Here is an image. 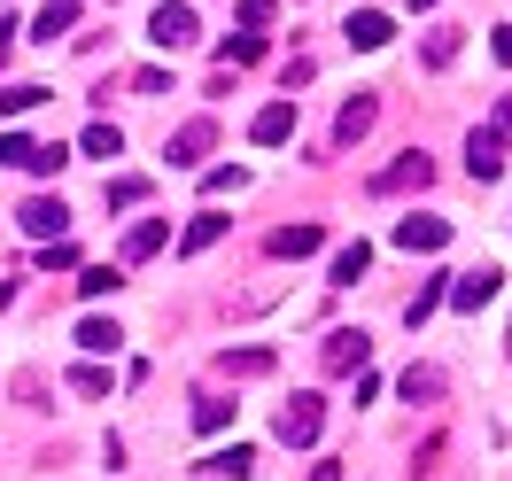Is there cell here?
Here are the masks:
<instances>
[{
	"instance_id": "obj_1",
	"label": "cell",
	"mask_w": 512,
	"mask_h": 481,
	"mask_svg": "<svg viewBox=\"0 0 512 481\" xmlns=\"http://www.w3.org/2000/svg\"><path fill=\"white\" fill-rule=\"evenodd\" d=\"M319 427H326V396L303 388V396L280 404V443H288V450H311V443H319Z\"/></svg>"
},
{
	"instance_id": "obj_2",
	"label": "cell",
	"mask_w": 512,
	"mask_h": 481,
	"mask_svg": "<svg viewBox=\"0 0 512 481\" xmlns=\"http://www.w3.org/2000/svg\"><path fill=\"white\" fill-rule=\"evenodd\" d=\"M148 39H156L163 55H179V47H194V39H202V16H194L187 0H163L156 16H148Z\"/></svg>"
},
{
	"instance_id": "obj_3",
	"label": "cell",
	"mask_w": 512,
	"mask_h": 481,
	"mask_svg": "<svg viewBox=\"0 0 512 481\" xmlns=\"http://www.w3.org/2000/svg\"><path fill=\"white\" fill-rule=\"evenodd\" d=\"M365 357H373V334H365V326H334V334L319 342L326 373H365Z\"/></svg>"
},
{
	"instance_id": "obj_4",
	"label": "cell",
	"mask_w": 512,
	"mask_h": 481,
	"mask_svg": "<svg viewBox=\"0 0 512 481\" xmlns=\"http://www.w3.org/2000/svg\"><path fill=\"white\" fill-rule=\"evenodd\" d=\"M210 148H218V125H210V117H187V125H179L171 140H163V156L179 163V171H194V163L210 156Z\"/></svg>"
},
{
	"instance_id": "obj_5",
	"label": "cell",
	"mask_w": 512,
	"mask_h": 481,
	"mask_svg": "<svg viewBox=\"0 0 512 481\" xmlns=\"http://www.w3.org/2000/svg\"><path fill=\"white\" fill-rule=\"evenodd\" d=\"M16 225H24V233H32L39 249H47V241H63V233H70V210L55 202V194H32V202L16 210Z\"/></svg>"
},
{
	"instance_id": "obj_6",
	"label": "cell",
	"mask_w": 512,
	"mask_h": 481,
	"mask_svg": "<svg viewBox=\"0 0 512 481\" xmlns=\"http://www.w3.org/2000/svg\"><path fill=\"white\" fill-rule=\"evenodd\" d=\"M427 179H435V156H396L388 163V171H373V194H412V187H427Z\"/></svg>"
},
{
	"instance_id": "obj_7",
	"label": "cell",
	"mask_w": 512,
	"mask_h": 481,
	"mask_svg": "<svg viewBox=\"0 0 512 481\" xmlns=\"http://www.w3.org/2000/svg\"><path fill=\"white\" fill-rule=\"evenodd\" d=\"M497 295H505V272L481 264V272H458V280H450V311H481V303H497Z\"/></svg>"
},
{
	"instance_id": "obj_8",
	"label": "cell",
	"mask_w": 512,
	"mask_h": 481,
	"mask_svg": "<svg viewBox=\"0 0 512 481\" xmlns=\"http://www.w3.org/2000/svg\"><path fill=\"white\" fill-rule=\"evenodd\" d=\"M249 140L256 148H280V140H295V101H264L249 117Z\"/></svg>"
},
{
	"instance_id": "obj_9",
	"label": "cell",
	"mask_w": 512,
	"mask_h": 481,
	"mask_svg": "<svg viewBox=\"0 0 512 481\" xmlns=\"http://www.w3.org/2000/svg\"><path fill=\"white\" fill-rule=\"evenodd\" d=\"M373 117H381V101H373V94H350V101H342V117H334V148H357V140L373 132Z\"/></svg>"
},
{
	"instance_id": "obj_10",
	"label": "cell",
	"mask_w": 512,
	"mask_h": 481,
	"mask_svg": "<svg viewBox=\"0 0 512 481\" xmlns=\"http://www.w3.org/2000/svg\"><path fill=\"white\" fill-rule=\"evenodd\" d=\"M202 481H249L256 474V443H233V450H210L202 466H194Z\"/></svg>"
},
{
	"instance_id": "obj_11",
	"label": "cell",
	"mask_w": 512,
	"mask_h": 481,
	"mask_svg": "<svg viewBox=\"0 0 512 481\" xmlns=\"http://www.w3.org/2000/svg\"><path fill=\"white\" fill-rule=\"evenodd\" d=\"M450 241V218H404L396 225V249H412V257H435Z\"/></svg>"
},
{
	"instance_id": "obj_12",
	"label": "cell",
	"mask_w": 512,
	"mask_h": 481,
	"mask_svg": "<svg viewBox=\"0 0 512 481\" xmlns=\"http://www.w3.org/2000/svg\"><path fill=\"white\" fill-rule=\"evenodd\" d=\"M450 280H458V272H427V280H419V295L404 303V326H427V319H435V311L450 303Z\"/></svg>"
},
{
	"instance_id": "obj_13",
	"label": "cell",
	"mask_w": 512,
	"mask_h": 481,
	"mask_svg": "<svg viewBox=\"0 0 512 481\" xmlns=\"http://www.w3.org/2000/svg\"><path fill=\"white\" fill-rule=\"evenodd\" d=\"M342 39H350V47H365V55H373V47H388V39H396V24H388L381 8H350V24H342Z\"/></svg>"
},
{
	"instance_id": "obj_14",
	"label": "cell",
	"mask_w": 512,
	"mask_h": 481,
	"mask_svg": "<svg viewBox=\"0 0 512 481\" xmlns=\"http://www.w3.org/2000/svg\"><path fill=\"white\" fill-rule=\"evenodd\" d=\"M466 171H474L481 187H489V179H497V171H505V140H497V132L481 125L474 140H466Z\"/></svg>"
},
{
	"instance_id": "obj_15",
	"label": "cell",
	"mask_w": 512,
	"mask_h": 481,
	"mask_svg": "<svg viewBox=\"0 0 512 481\" xmlns=\"http://www.w3.org/2000/svg\"><path fill=\"white\" fill-rule=\"evenodd\" d=\"M163 241H171V225H163V218H140V225L125 233V249H117V264H148V257L163 249Z\"/></svg>"
},
{
	"instance_id": "obj_16",
	"label": "cell",
	"mask_w": 512,
	"mask_h": 481,
	"mask_svg": "<svg viewBox=\"0 0 512 481\" xmlns=\"http://www.w3.org/2000/svg\"><path fill=\"white\" fill-rule=\"evenodd\" d=\"M264 249H272V257H319V249H326V225H280Z\"/></svg>"
},
{
	"instance_id": "obj_17",
	"label": "cell",
	"mask_w": 512,
	"mask_h": 481,
	"mask_svg": "<svg viewBox=\"0 0 512 481\" xmlns=\"http://www.w3.org/2000/svg\"><path fill=\"white\" fill-rule=\"evenodd\" d=\"M365 272H373V249H365V241H342V249H334V272H326V288H357Z\"/></svg>"
},
{
	"instance_id": "obj_18",
	"label": "cell",
	"mask_w": 512,
	"mask_h": 481,
	"mask_svg": "<svg viewBox=\"0 0 512 481\" xmlns=\"http://www.w3.org/2000/svg\"><path fill=\"white\" fill-rule=\"evenodd\" d=\"M70 24H78V0H47V8H39V16H32V39H39V47H47V39H63Z\"/></svg>"
},
{
	"instance_id": "obj_19",
	"label": "cell",
	"mask_w": 512,
	"mask_h": 481,
	"mask_svg": "<svg viewBox=\"0 0 512 481\" xmlns=\"http://www.w3.org/2000/svg\"><path fill=\"white\" fill-rule=\"evenodd\" d=\"M225 225H233V218H218V210H194V225L179 233V249H187V257H202L210 241H225Z\"/></svg>"
},
{
	"instance_id": "obj_20",
	"label": "cell",
	"mask_w": 512,
	"mask_h": 481,
	"mask_svg": "<svg viewBox=\"0 0 512 481\" xmlns=\"http://www.w3.org/2000/svg\"><path fill=\"white\" fill-rule=\"evenodd\" d=\"M218 373L225 381H264V373H272V350H225Z\"/></svg>"
},
{
	"instance_id": "obj_21",
	"label": "cell",
	"mask_w": 512,
	"mask_h": 481,
	"mask_svg": "<svg viewBox=\"0 0 512 481\" xmlns=\"http://www.w3.org/2000/svg\"><path fill=\"white\" fill-rule=\"evenodd\" d=\"M117 342H125V334H117V319H86V326H78V350H86V357H109Z\"/></svg>"
},
{
	"instance_id": "obj_22",
	"label": "cell",
	"mask_w": 512,
	"mask_h": 481,
	"mask_svg": "<svg viewBox=\"0 0 512 481\" xmlns=\"http://www.w3.org/2000/svg\"><path fill=\"white\" fill-rule=\"evenodd\" d=\"M39 148H47V140H24V132H0V163H16V171H32V163H39Z\"/></svg>"
},
{
	"instance_id": "obj_23",
	"label": "cell",
	"mask_w": 512,
	"mask_h": 481,
	"mask_svg": "<svg viewBox=\"0 0 512 481\" xmlns=\"http://www.w3.org/2000/svg\"><path fill=\"white\" fill-rule=\"evenodd\" d=\"M117 288H125L117 264H86V272H78V295H117Z\"/></svg>"
},
{
	"instance_id": "obj_24",
	"label": "cell",
	"mask_w": 512,
	"mask_h": 481,
	"mask_svg": "<svg viewBox=\"0 0 512 481\" xmlns=\"http://www.w3.org/2000/svg\"><path fill=\"white\" fill-rule=\"evenodd\" d=\"M194 427H202V435L233 427V404H225V396H194Z\"/></svg>"
},
{
	"instance_id": "obj_25",
	"label": "cell",
	"mask_w": 512,
	"mask_h": 481,
	"mask_svg": "<svg viewBox=\"0 0 512 481\" xmlns=\"http://www.w3.org/2000/svg\"><path fill=\"white\" fill-rule=\"evenodd\" d=\"M101 202H109V210H140V202H148V179H109Z\"/></svg>"
},
{
	"instance_id": "obj_26",
	"label": "cell",
	"mask_w": 512,
	"mask_h": 481,
	"mask_svg": "<svg viewBox=\"0 0 512 481\" xmlns=\"http://www.w3.org/2000/svg\"><path fill=\"white\" fill-rule=\"evenodd\" d=\"M39 101H47V86H0V117H24Z\"/></svg>"
},
{
	"instance_id": "obj_27",
	"label": "cell",
	"mask_w": 512,
	"mask_h": 481,
	"mask_svg": "<svg viewBox=\"0 0 512 481\" xmlns=\"http://www.w3.org/2000/svg\"><path fill=\"white\" fill-rule=\"evenodd\" d=\"M404 396H412V404L443 396V373H435V365H412V373H404Z\"/></svg>"
},
{
	"instance_id": "obj_28",
	"label": "cell",
	"mask_w": 512,
	"mask_h": 481,
	"mask_svg": "<svg viewBox=\"0 0 512 481\" xmlns=\"http://www.w3.org/2000/svg\"><path fill=\"white\" fill-rule=\"evenodd\" d=\"M78 148H86V156H117V148H125V132H117V125H86Z\"/></svg>"
},
{
	"instance_id": "obj_29",
	"label": "cell",
	"mask_w": 512,
	"mask_h": 481,
	"mask_svg": "<svg viewBox=\"0 0 512 481\" xmlns=\"http://www.w3.org/2000/svg\"><path fill=\"white\" fill-rule=\"evenodd\" d=\"M256 55H264V39H256V32H241V39H225V47H218L225 70H233V63H256Z\"/></svg>"
},
{
	"instance_id": "obj_30",
	"label": "cell",
	"mask_w": 512,
	"mask_h": 481,
	"mask_svg": "<svg viewBox=\"0 0 512 481\" xmlns=\"http://www.w3.org/2000/svg\"><path fill=\"white\" fill-rule=\"evenodd\" d=\"M458 63V32H427V70H450Z\"/></svg>"
},
{
	"instance_id": "obj_31",
	"label": "cell",
	"mask_w": 512,
	"mask_h": 481,
	"mask_svg": "<svg viewBox=\"0 0 512 481\" xmlns=\"http://www.w3.org/2000/svg\"><path fill=\"white\" fill-rule=\"evenodd\" d=\"M272 16H280V0H241V32H264Z\"/></svg>"
},
{
	"instance_id": "obj_32",
	"label": "cell",
	"mask_w": 512,
	"mask_h": 481,
	"mask_svg": "<svg viewBox=\"0 0 512 481\" xmlns=\"http://www.w3.org/2000/svg\"><path fill=\"white\" fill-rule=\"evenodd\" d=\"M70 388H78V396H109V373H101V365H78V373H70Z\"/></svg>"
},
{
	"instance_id": "obj_33",
	"label": "cell",
	"mask_w": 512,
	"mask_h": 481,
	"mask_svg": "<svg viewBox=\"0 0 512 481\" xmlns=\"http://www.w3.org/2000/svg\"><path fill=\"white\" fill-rule=\"evenodd\" d=\"M39 264H47V272H70V264H78V249H70V241H47V249H39Z\"/></svg>"
},
{
	"instance_id": "obj_34",
	"label": "cell",
	"mask_w": 512,
	"mask_h": 481,
	"mask_svg": "<svg viewBox=\"0 0 512 481\" xmlns=\"http://www.w3.org/2000/svg\"><path fill=\"white\" fill-rule=\"evenodd\" d=\"M311 70H319L311 55H288V70H280V78H288V101H295V86H311Z\"/></svg>"
},
{
	"instance_id": "obj_35",
	"label": "cell",
	"mask_w": 512,
	"mask_h": 481,
	"mask_svg": "<svg viewBox=\"0 0 512 481\" xmlns=\"http://www.w3.org/2000/svg\"><path fill=\"white\" fill-rule=\"evenodd\" d=\"M489 132H497V140L512 148V94H497V109H489Z\"/></svg>"
},
{
	"instance_id": "obj_36",
	"label": "cell",
	"mask_w": 512,
	"mask_h": 481,
	"mask_svg": "<svg viewBox=\"0 0 512 481\" xmlns=\"http://www.w3.org/2000/svg\"><path fill=\"white\" fill-rule=\"evenodd\" d=\"M489 55H497V63H512V24H497V39H489Z\"/></svg>"
},
{
	"instance_id": "obj_37",
	"label": "cell",
	"mask_w": 512,
	"mask_h": 481,
	"mask_svg": "<svg viewBox=\"0 0 512 481\" xmlns=\"http://www.w3.org/2000/svg\"><path fill=\"white\" fill-rule=\"evenodd\" d=\"M8 32H16V24H8V16H0V63H8Z\"/></svg>"
},
{
	"instance_id": "obj_38",
	"label": "cell",
	"mask_w": 512,
	"mask_h": 481,
	"mask_svg": "<svg viewBox=\"0 0 512 481\" xmlns=\"http://www.w3.org/2000/svg\"><path fill=\"white\" fill-rule=\"evenodd\" d=\"M8 303H16V288H8V280H0V311H8Z\"/></svg>"
},
{
	"instance_id": "obj_39",
	"label": "cell",
	"mask_w": 512,
	"mask_h": 481,
	"mask_svg": "<svg viewBox=\"0 0 512 481\" xmlns=\"http://www.w3.org/2000/svg\"><path fill=\"white\" fill-rule=\"evenodd\" d=\"M412 8H443V0H412Z\"/></svg>"
},
{
	"instance_id": "obj_40",
	"label": "cell",
	"mask_w": 512,
	"mask_h": 481,
	"mask_svg": "<svg viewBox=\"0 0 512 481\" xmlns=\"http://www.w3.org/2000/svg\"><path fill=\"white\" fill-rule=\"evenodd\" d=\"M505 350H512V334H505Z\"/></svg>"
}]
</instances>
